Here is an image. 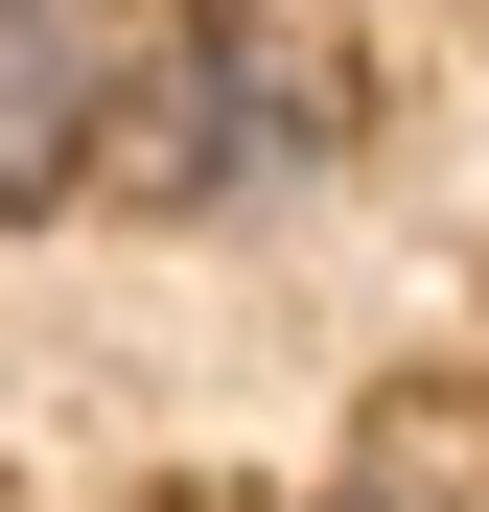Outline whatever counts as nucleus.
I'll list each match as a JSON object with an SVG mask.
<instances>
[{
  "label": "nucleus",
  "mask_w": 489,
  "mask_h": 512,
  "mask_svg": "<svg viewBox=\"0 0 489 512\" xmlns=\"http://www.w3.org/2000/svg\"><path fill=\"white\" fill-rule=\"evenodd\" d=\"M117 0H0V233L24 210H94V163H117Z\"/></svg>",
  "instance_id": "f03ea898"
},
{
  "label": "nucleus",
  "mask_w": 489,
  "mask_h": 512,
  "mask_svg": "<svg viewBox=\"0 0 489 512\" xmlns=\"http://www.w3.org/2000/svg\"><path fill=\"white\" fill-rule=\"evenodd\" d=\"M326 163H350V47H326V0H163L117 47V163H94L117 210L233 233V210H303Z\"/></svg>",
  "instance_id": "f257e3e1"
},
{
  "label": "nucleus",
  "mask_w": 489,
  "mask_h": 512,
  "mask_svg": "<svg viewBox=\"0 0 489 512\" xmlns=\"http://www.w3.org/2000/svg\"><path fill=\"white\" fill-rule=\"evenodd\" d=\"M326 512H466L443 466H350V489H326Z\"/></svg>",
  "instance_id": "7ed1b4c3"
}]
</instances>
